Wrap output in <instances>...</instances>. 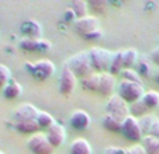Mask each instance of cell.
<instances>
[{"mask_svg":"<svg viewBox=\"0 0 159 154\" xmlns=\"http://www.w3.org/2000/svg\"><path fill=\"white\" fill-rule=\"evenodd\" d=\"M68 65V67L72 70V73L79 79H86L87 76H90L93 71V66L90 62V58L87 52H79V53L73 55L68 62H65Z\"/></svg>","mask_w":159,"mask_h":154,"instance_id":"1","label":"cell"},{"mask_svg":"<svg viewBox=\"0 0 159 154\" xmlns=\"http://www.w3.org/2000/svg\"><path fill=\"white\" fill-rule=\"evenodd\" d=\"M90 58V62H92V66H93V70L96 73H104V71H108V67H110L111 59H113V55L110 50L103 49V48H92L90 50H87Z\"/></svg>","mask_w":159,"mask_h":154,"instance_id":"2","label":"cell"},{"mask_svg":"<svg viewBox=\"0 0 159 154\" xmlns=\"http://www.w3.org/2000/svg\"><path fill=\"white\" fill-rule=\"evenodd\" d=\"M145 91L144 86L138 83H131V81H121L118 86V95L128 104H135L142 100Z\"/></svg>","mask_w":159,"mask_h":154,"instance_id":"3","label":"cell"},{"mask_svg":"<svg viewBox=\"0 0 159 154\" xmlns=\"http://www.w3.org/2000/svg\"><path fill=\"white\" fill-rule=\"evenodd\" d=\"M106 111H107L108 115H113L116 118L121 119V121H124L125 118H128L131 115L128 102H125L118 94H113L108 98L107 104H106Z\"/></svg>","mask_w":159,"mask_h":154,"instance_id":"4","label":"cell"},{"mask_svg":"<svg viewBox=\"0 0 159 154\" xmlns=\"http://www.w3.org/2000/svg\"><path fill=\"white\" fill-rule=\"evenodd\" d=\"M25 67L38 80H47L55 73V65L48 59H41L35 63H25Z\"/></svg>","mask_w":159,"mask_h":154,"instance_id":"5","label":"cell"},{"mask_svg":"<svg viewBox=\"0 0 159 154\" xmlns=\"http://www.w3.org/2000/svg\"><path fill=\"white\" fill-rule=\"evenodd\" d=\"M28 148L33 151L34 154H52L54 153V146L49 143L48 137L45 133H35L28 139L27 142Z\"/></svg>","mask_w":159,"mask_h":154,"instance_id":"6","label":"cell"},{"mask_svg":"<svg viewBox=\"0 0 159 154\" xmlns=\"http://www.w3.org/2000/svg\"><path fill=\"white\" fill-rule=\"evenodd\" d=\"M121 133L124 135V137L131 142H139V140L144 139V135H142L141 126H139V119L135 118V116L129 115L128 118H125L123 121V129H121Z\"/></svg>","mask_w":159,"mask_h":154,"instance_id":"7","label":"cell"},{"mask_svg":"<svg viewBox=\"0 0 159 154\" xmlns=\"http://www.w3.org/2000/svg\"><path fill=\"white\" fill-rule=\"evenodd\" d=\"M76 79L78 77L72 73L68 65H63L62 71H61V77H59V91L62 95L65 97H69V95L73 94L75 91V87H76Z\"/></svg>","mask_w":159,"mask_h":154,"instance_id":"8","label":"cell"},{"mask_svg":"<svg viewBox=\"0 0 159 154\" xmlns=\"http://www.w3.org/2000/svg\"><path fill=\"white\" fill-rule=\"evenodd\" d=\"M100 30L99 28V20L93 15H87L84 18H79L75 21V31L82 35L83 38H86L89 34H92L93 31Z\"/></svg>","mask_w":159,"mask_h":154,"instance_id":"9","label":"cell"},{"mask_svg":"<svg viewBox=\"0 0 159 154\" xmlns=\"http://www.w3.org/2000/svg\"><path fill=\"white\" fill-rule=\"evenodd\" d=\"M69 123L73 129L76 130H86L87 127L92 123V118L90 115L83 109H76L75 112L70 115L69 118Z\"/></svg>","mask_w":159,"mask_h":154,"instance_id":"10","label":"cell"},{"mask_svg":"<svg viewBox=\"0 0 159 154\" xmlns=\"http://www.w3.org/2000/svg\"><path fill=\"white\" fill-rule=\"evenodd\" d=\"M45 135H47L49 143H51L54 147H59V146H62L63 142H65V139H66V130L61 123L52 125L48 130H47Z\"/></svg>","mask_w":159,"mask_h":154,"instance_id":"11","label":"cell"},{"mask_svg":"<svg viewBox=\"0 0 159 154\" xmlns=\"http://www.w3.org/2000/svg\"><path fill=\"white\" fill-rule=\"evenodd\" d=\"M38 113H39V109L37 107H34L33 104H21L16 109L14 118H16V122L17 121H35Z\"/></svg>","mask_w":159,"mask_h":154,"instance_id":"12","label":"cell"},{"mask_svg":"<svg viewBox=\"0 0 159 154\" xmlns=\"http://www.w3.org/2000/svg\"><path fill=\"white\" fill-rule=\"evenodd\" d=\"M116 86V79L113 74H110L108 71L100 73V80H99V90L97 91L102 95L110 98L113 95V90Z\"/></svg>","mask_w":159,"mask_h":154,"instance_id":"13","label":"cell"},{"mask_svg":"<svg viewBox=\"0 0 159 154\" xmlns=\"http://www.w3.org/2000/svg\"><path fill=\"white\" fill-rule=\"evenodd\" d=\"M21 32L24 34V38L31 39H41L42 35V27L41 24L35 20H27L21 25Z\"/></svg>","mask_w":159,"mask_h":154,"instance_id":"14","label":"cell"},{"mask_svg":"<svg viewBox=\"0 0 159 154\" xmlns=\"http://www.w3.org/2000/svg\"><path fill=\"white\" fill-rule=\"evenodd\" d=\"M14 126H16V129H17V132L24 133V135H35V133H38V130L41 129L38 122H37V119L35 121H17Z\"/></svg>","mask_w":159,"mask_h":154,"instance_id":"15","label":"cell"},{"mask_svg":"<svg viewBox=\"0 0 159 154\" xmlns=\"http://www.w3.org/2000/svg\"><path fill=\"white\" fill-rule=\"evenodd\" d=\"M70 154H92V146L86 139H75L69 147Z\"/></svg>","mask_w":159,"mask_h":154,"instance_id":"16","label":"cell"},{"mask_svg":"<svg viewBox=\"0 0 159 154\" xmlns=\"http://www.w3.org/2000/svg\"><path fill=\"white\" fill-rule=\"evenodd\" d=\"M124 70V50H117L113 55L110 67H108V73L110 74H120Z\"/></svg>","mask_w":159,"mask_h":154,"instance_id":"17","label":"cell"},{"mask_svg":"<svg viewBox=\"0 0 159 154\" xmlns=\"http://www.w3.org/2000/svg\"><path fill=\"white\" fill-rule=\"evenodd\" d=\"M21 92H23V87L16 80H10L7 86L3 88V95L7 100H16L21 95Z\"/></svg>","mask_w":159,"mask_h":154,"instance_id":"18","label":"cell"},{"mask_svg":"<svg viewBox=\"0 0 159 154\" xmlns=\"http://www.w3.org/2000/svg\"><path fill=\"white\" fill-rule=\"evenodd\" d=\"M102 123H103V126L110 132H121V129H123V121L113 115H108V113H106V115L103 116Z\"/></svg>","mask_w":159,"mask_h":154,"instance_id":"19","label":"cell"},{"mask_svg":"<svg viewBox=\"0 0 159 154\" xmlns=\"http://www.w3.org/2000/svg\"><path fill=\"white\" fill-rule=\"evenodd\" d=\"M99 80H100V73H92L90 76H87L86 79L80 81L82 87L87 91H97L99 90Z\"/></svg>","mask_w":159,"mask_h":154,"instance_id":"20","label":"cell"},{"mask_svg":"<svg viewBox=\"0 0 159 154\" xmlns=\"http://www.w3.org/2000/svg\"><path fill=\"white\" fill-rule=\"evenodd\" d=\"M142 104L148 108V109H153V108H158L159 107V92L158 91H147L142 97Z\"/></svg>","mask_w":159,"mask_h":154,"instance_id":"21","label":"cell"},{"mask_svg":"<svg viewBox=\"0 0 159 154\" xmlns=\"http://www.w3.org/2000/svg\"><path fill=\"white\" fill-rule=\"evenodd\" d=\"M70 9L73 10V13H75L76 18H84L87 17V11H89V4L84 2V0H75V2H72L70 3Z\"/></svg>","mask_w":159,"mask_h":154,"instance_id":"22","label":"cell"},{"mask_svg":"<svg viewBox=\"0 0 159 154\" xmlns=\"http://www.w3.org/2000/svg\"><path fill=\"white\" fill-rule=\"evenodd\" d=\"M142 146H144L147 154H159V139L153 136H145L142 139Z\"/></svg>","mask_w":159,"mask_h":154,"instance_id":"23","label":"cell"},{"mask_svg":"<svg viewBox=\"0 0 159 154\" xmlns=\"http://www.w3.org/2000/svg\"><path fill=\"white\" fill-rule=\"evenodd\" d=\"M37 122H38L39 127H41V129H45V130H48L52 125L57 123L55 119H54V116L49 115V113L45 112V111H39L38 116H37Z\"/></svg>","mask_w":159,"mask_h":154,"instance_id":"24","label":"cell"},{"mask_svg":"<svg viewBox=\"0 0 159 154\" xmlns=\"http://www.w3.org/2000/svg\"><path fill=\"white\" fill-rule=\"evenodd\" d=\"M137 62H138V50L132 48L124 50V69H131Z\"/></svg>","mask_w":159,"mask_h":154,"instance_id":"25","label":"cell"},{"mask_svg":"<svg viewBox=\"0 0 159 154\" xmlns=\"http://www.w3.org/2000/svg\"><path fill=\"white\" fill-rule=\"evenodd\" d=\"M139 119V126H141V130H142V135L145 136H149V132L152 129V125L155 122V116H151V115H144L142 118H138Z\"/></svg>","mask_w":159,"mask_h":154,"instance_id":"26","label":"cell"},{"mask_svg":"<svg viewBox=\"0 0 159 154\" xmlns=\"http://www.w3.org/2000/svg\"><path fill=\"white\" fill-rule=\"evenodd\" d=\"M121 76H123V80L124 81H131V83H138V84H142V79L137 70L134 69H124L121 71Z\"/></svg>","mask_w":159,"mask_h":154,"instance_id":"27","label":"cell"},{"mask_svg":"<svg viewBox=\"0 0 159 154\" xmlns=\"http://www.w3.org/2000/svg\"><path fill=\"white\" fill-rule=\"evenodd\" d=\"M10 80H11V73H10L9 67L0 63V90H3Z\"/></svg>","mask_w":159,"mask_h":154,"instance_id":"28","label":"cell"},{"mask_svg":"<svg viewBox=\"0 0 159 154\" xmlns=\"http://www.w3.org/2000/svg\"><path fill=\"white\" fill-rule=\"evenodd\" d=\"M20 46L24 50L33 52V50H38V39H31V38H23L20 41Z\"/></svg>","mask_w":159,"mask_h":154,"instance_id":"29","label":"cell"},{"mask_svg":"<svg viewBox=\"0 0 159 154\" xmlns=\"http://www.w3.org/2000/svg\"><path fill=\"white\" fill-rule=\"evenodd\" d=\"M148 108L145 107L144 104H142V101H138V102H135V104H132V107L129 108V112H131L132 116H135V118H138V116H144V113L147 112Z\"/></svg>","mask_w":159,"mask_h":154,"instance_id":"30","label":"cell"},{"mask_svg":"<svg viewBox=\"0 0 159 154\" xmlns=\"http://www.w3.org/2000/svg\"><path fill=\"white\" fill-rule=\"evenodd\" d=\"M137 73L141 77H148L151 74V65L147 60H139L138 62V69H137Z\"/></svg>","mask_w":159,"mask_h":154,"instance_id":"31","label":"cell"},{"mask_svg":"<svg viewBox=\"0 0 159 154\" xmlns=\"http://www.w3.org/2000/svg\"><path fill=\"white\" fill-rule=\"evenodd\" d=\"M125 154H147V151H145L142 144H135V146H131L129 148H127Z\"/></svg>","mask_w":159,"mask_h":154,"instance_id":"32","label":"cell"},{"mask_svg":"<svg viewBox=\"0 0 159 154\" xmlns=\"http://www.w3.org/2000/svg\"><path fill=\"white\" fill-rule=\"evenodd\" d=\"M90 7L93 10H96L97 13H102L103 10L106 9V2H102V0H92V2H90Z\"/></svg>","mask_w":159,"mask_h":154,"instance_id":"33","label":"cell"},{"mask_svg":"<svg viewBox=\"0 0 159 154\" xmlns=\"http://www.w3.org/2000/svg\"><path fill=\"white\" fill-rule=\"evenodd\" d=\"M51 48H52V45L48 39H42V38L38 39V50L39 52H48Z\"/></svg>","mask_w":159,"mask_h":154,"instance_id":"34","label":"cell"},{"mask_svg":"<svg viewBox=\"0 0 159 154\" xmlns=\"http://www.w3.org/2000/svg\"><path fill=\"white\" fill-rule=\"evenodd\" d=\"M127 150L123 147H118V146H110L104 150V154H125Z\"/></svg>","mask_w":159,"mask_h":154,"instance_id":"35","label":"cell"},{"mask_svg":"<svg viewBox=\"0 0 159 154\" xmlns=\"http://www.w3.org/2000/svg\"><path fill=\"white\" fill-rule=\"evenodd\" d=\"M149 136H153V137H156V139H159V119L158 118L153 122L152 129H151V132H149Z\"/></svg>","mask_w":159,"mask_h":154,"instance_id":"36","label":"cell"},{"mask_svg":"<svg viewBox=\"0 0 159 154\" xmlns=\"http://www.w3.org/2000/svg\"><path fill=\"white\" fill-rule=\"evenodd\" d=\"M103 36V31L102 30H97V31H93L92 34L86 36V39H90V41H93V39H100Z\"/></svg>","mask_w":159,"mask_h":154,"instance_id":"37","label":"cell"},{"mask_svg":"<svg viewBox=\"0 0 159 154\" xmlns=\"http://www.w3.org/2000/svg\"><path fill=\"white\" fill-rule=\"evenodd\" d=\"M65 18H66V20H78V18H76V15H75V13H73V10L70 9V7L65 11Z\"/></svg>","mask_w":159,"mask_h":154,"instance_id":"38","label":"cell"},{"mask_svg":"<svg viewBox=\"0 0 159 154\" xmlns=\"http://www.w3.org/2000/svg\"><path fill=\"white\" fill-rule=\"evenodd\" d=\"M151 58H152V60L156 63V65H159V49H155L151 53Z\"/></svg>","mask_w":159,"mask_h":154,"instance_id":"39","label":"cell"},{"mask_svg":"<svg viewBox=\"0 0 159 154\" xmlns=\"http://www.w3.org/2000/svg\"><path fill=\"white\" fill-rule=\"evenodd\" d=\"M156 81H158V83H159V74H158V76H156Z\"/></svg>","mask_w":159,"mask_h":154,"instance_id":"40","label":"cell"},{"mask_svg":"<svg viewBox=\"0 0 159 154\" xmlns=\"http://www.w3.org/2000/svg\"><path fill=\"white\" fill-rule=\"evenodd\" d=\"M0 154H4V153H3V151H0Z\"/></svg>","mask_w":159,"mask_h":154,"instance_id":"41","label":"cell"}]
</instances>
